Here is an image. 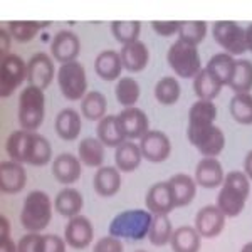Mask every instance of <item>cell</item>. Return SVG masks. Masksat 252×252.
I'll list each match as a JSON object with an SVG mask.
<instances>
[{
	"label": "cell",
	"instance_id": "obj_45",
	"mask_svg": "<svg viewBox=\"0 0 252 252\" xmlns=\"http://www.w3.org/2000/svg\"><path fill=\"white\" fill-rule=\"evenodd\" d=\"M152 29L161 37H170L172 34H178L180 20H153Z\"/></svg>",
	"mask_w": 252,
	"mask_h": 252
},
{
	"label": "cell",
	"instance_id": "obj_11",
	"mask_svg": "<svg viewBox=\"0 0 252 252\" xmlns=\"http://www.w3.org/2000/svg\"><path fill=\"white\" fill-rule=\"evenodd\" d=\"M138 145H140L143 158L146 161H152V163H161L172 153L170 138L163 131H158V129H150Z\"/></svg>",
	"mask_w": 252,
	"mask_h": 252
},
{
	"label": "cell",
	"instance_id": "obj_1",
	"mask_svg": "<svg viewBox=\"0 0 252 252\" xmlns=\"http://www.w3.org/2000/svg\"><path fill=\"white\" fill-rule=\"evenodd\" d=\"M251 193V180L244 172H229L223 178L220 192L217 195V207L225 217L232 219L242 214Z\"/></svg>",
	"mask_w": 252,
	"mask_h": 252
},
{
	"label": "cell",
	"instance_id": "obj_10",
	"mask_svg": "<svg viewBox=\"0 0 252 252\" xmlns=\"http://www.w3.org/2000/svg\"><path fill=\"white\" fill-rule=\"evenodd\" d=\"M52 148L46 136L39 135L35 131H26L24 140V153H22V165L32 166H44L51 161Z\"/></svg>",
	"mask_w": 252,
	"mask_h": 252
},
{
	"label": "cell",
	"instance_id": "obj_2",
	"mask_svg": "<svg viewBox=\"0 0 252 252\" xmlns=\"http://www.w3.org/2000/svg\"><path fill=\"white\" fill-rule=\"evenodd\" d=\"M152 220L153 214L148 210H125V212L118 214L109 223V235L116 239L141 241V239L148 237Z\"/></svg>",
	"mask_w": 252,
	"mask_h": 252
},
{
	"label": "cell",
	"instance_id": "obj_29",
	"mask_svg": "<svg viewBox=\"0 0 252 252\" xmlns=\"http://www.w3.org/2000/svg\"><path fill=\"white\" fill-rule=\"evenodd\" d=\"M81 115L72 108H64L56 116V133L66 141H74L81 133Z\"/></svg>",
	"mask_w": 252,
	"mask_h": 252
},
{
	"label": "cell",
	"instance_id": "obj_35",
	"mask_svg": "<svg viewBox=\"0 0 252 252\" xmlns=\"http://www.w3.org/2000/svg\"><path fill=\"white\" fill-rule=\"evenodd\" d=\"M180 83L172 76H165L155 84V97L160 104L163 106H172L180 99Z\"/></svg>",
	"mask_w": 252,
	"mask_h": 252
},
{
	"label": "cell",
	"instance_id": "obj_50",
	"mask_svg": "<svg viewBox=\"0 0 252 252\" xmlns=\"http://www.w3.org/2000/svg\"><path fill=\"white\" fill-rule=\"evenodd\" d=\"M244 173L249 177V180H252V150L246 155V160H244Z\"/></svg>",
	"mask_w": 252,
	"mask_h": 252
},
{
	"label": "cell",
	"instance_id": "obj_26",
	"mask_svg": "<svg viewBox=\"0 0 252 252\" xmlns=\"http://www.w3.org/2000/svg\"><path fill=\"white\" fill-rule=\"evenodd\" d=\"M141 160H143V155H141L140 145L131 140H126L125 143H121L115 152V163L120 172H135L140 166Z\"/></svg>",
	"mask_w": 252,
	"mask_h": 252
},
{
	"label": "cell",
	"instance_id": "obj_7",
	"mask_svg": "<svg viewBox=\"0 0 252 252\" xmlns=\"http://www.w3.org/2000/svg\"><path fill=\"white\" fill-rule=\"evenodd\" d=\"M58 83L63 96L69 101L83 99L88 94V78L84 66L79 61L61 64L58 71Z\"/></svg>",
	"mask_w": 252,
	"mask_h": 252
},
{
	"label": "cell",
	"instance_id": "obj_31",
	"mask_svg": "<svg viewBox=\"0 0 252 252\" xmlns=\"http://www.w3.org/2000/svg\"><path fill=\"white\" fill-rule=\"evenodd\" d=\"M78 158L86 166L101 168L104 161V145L97 138H84L78 146Z\"/></svg>",
	"mask_w": 252,
	"mask_h": 252
},
{
	"label": "cell",
	"instance_id": "obj_40",
	"mask_svg": "<svg viewBox=\"0 0 252 252\" xmlns=\"http://www.w3.org/2000/svg\"><path fill=\"white\" fill-rule=\"evenodd\" d=\"M207 22L205 20H184L180 22V29H178V39L184 40L187 44L198 46L207 35Z\"/></svg>",
	"mask_w": 252,
	"mask_h": 252
},
{
	"label": "cell",
	"instance_id": "obj_36",
	"mask_svg": "<svg viewBox=\"0 0 252 252\" xmlns=\"http://www.w3.org/2000/svg\"><path fill=\"white\" fill-rule=\"evenodd\" d=\"M140 84L133 78H120L115 88L118 103L123 108H133L140 99Z\"/></svg>",
	"mask_w": 252,
	"mask_h": 252
},
{
	"label": "cell",
	"instance_id": "obj_4",
	"mask_svg": "<svg viewBox=\"0 0 252 252\" xmlns=\"http://www.w3.org/2000/svg\"><path fill=\"white\" fill-rule=\"evenodd\" d=\"M46 115V96L44 89L26 86L19 96V123L26 131L40 128Z\"/></svg>",
	"mask_w": 252,
	"mask_h": 252
},
{
	"label": "cell",
	"instance_id": "obj_28",
	"mask_svg": "<svg viewBox=\"0 0 252 252\" xmlns=\"http://www.w3.org/2000/svg\"><path fill=\"white\" fill-rule=\"evenodd\" d=\"M170 246L173 252H198L202 247V235L192 225H182L173 230Z\"/></svg>",
	"mask_w": 252,
	"mask_h": 252
},
{
	"label": "cell",
	"instance_id": "obj_22",
	"mask_svg": "<svg viewBox=\"0 0 252 252\" xmlns=\"http://www.w3.org/2000/svg\"><path fill=\"white\" fill-rule=\"evenodd\" d=\"M93 187L99 197L109 198L121 189V172L116 166H101L93 178Z\"/></svg>",
	"mask_w": 252,
	"mask_h": 252
},
{
	"label": "cell",
	"instance_id": "obj_9",
	"mask_svg": "<svg viewBox=\"0 0 252 252\" xmlns=\"http://www.w3.org/2000/svg\"><path fill=\"white\" fill-rule=\"evenodd\" d=\"M0 94L2 97H9L15 93V89L20 88L24 79H27V63L17 54H10L2 58L0 61Z\"/></svg>",
	"mask_w": 252,
	"mask_h": 252
},
{
	"label": "cell",
	"instance_id": "obj_32",
	"mask_svg": "<svg viewBox=\"0 0 252 252\" xmlns=\"http://www.w3.org/2000/svg\"><path fill=\"white\" fill-rule=\"evenodd\" d=\"M108 101L103 93L89 91L86 96L81 99V113L89 121H101L106 116Z\"/></svg>",
	"mask_w": 252,
	"mask_h": 252
},
{
	"label": "cell",
	"instance_id": "obj_8",
	"mask_svg": "<svg viewBox=\"0 0 252 252\" xmlns=\"http://www.w3.org/2000/svg\"><path fill=\"white\" fill-rule=\"evenodd\" d=\"M215 42L219 44L223 52L230 56H241L247 51L246 29L234 20H217L212 29Z\"/></svg>",
	"mask_w": 252,
	"mask_h": 252
},
{
	"label": "cell",
	"instance_id": "obj_3",
	"mask_svg": "<svg viewBox=\"0 0 252 252\" xmlns=\"http://www.w3.org/2000/svg\"><path fill=\"white\" fill-rule=\"evenodd\" d=\"M52 220V202L51 197L42 190H34L24 200L20 223L29 232H40Z\"/></svg>",
	"mask_w": 252,
	"mask_h": 252
},
{
	"label": "cell",
	"instance_id": "obj_27",
	"mask_svg": "<svg viewBox=\"0 0 252 252\" xmlns=\"http://www.w3.org/2000/svg\"><path fill=\"white\" fill-rule=\"evenodd\" d=\"M83 205H84L83 195H81L79 190L72 189V187L63 189L54 198L56 212H59L63 217L72 219V217H76V215H81L79 212L83 210Z\"/></svg>",
	"mask_w": 252,
	"mask_h": 252
},
{
	"label": "cell",
	"instance_id": "obj_24",
	"mask_svg": "<svg viewBox=\"0 0 252 252\" xmlns=\"http://www.w3.org/2000/svg\"><path fill=\"white\" fill-rule=\"evenodd\" d=\"M96 133H97V140L104 146H109V148H118L121 143L126 141V135H125L123 128H121L120 118L115 115L104 116L103 120L97 123Z\"/></svg>",
	"mask_w": 252,
	"mask_h": 252
},
{
	"label": "cell",
	"instance_id": "obj_20",
	"mask_svg": "<svg viewBox=\"0 0 252 252\" xmlns=\"http://www.w3.org/2000/svg\"><path fill=\"white\" fill-rule=\"evenodd\" d=\"M52 175L63 185H72L81 177V160L72 153H61L52 161Z\"/></svg>",
	"mask_w": 252,
	"mask_h": 252
},
{
	"label": "cell",
	"instance_id": "obj_48",
	"mask_svg": "<svg viewBox=\"0 0 252 252\" xmlns=\"http://www.w3.org/2000/svg\"><path fill=\"white\" fill-rule=\"evenodd\" d=\"M0 252H17V244L9 239H0Z\"/></svg>",
	"mask_w": 252,
	"mask_h": 252
},
{
	"label": "cell",
	"instance_id": "obj_46",
	"mask_svg": "<svg viewBox=\"0 0 252 252\" xmlns=\"http://www.w3.org/2000/svg\"><path fill=\"white\" fill-rule=\"evenodd\" d=\"M39 239V232H29L24 237H20V241L17 242V252H37Z\"/></svg>",
	"mask_w": 252,
	"mask_h": 252
},
{
	"label": "cell",
	"instance_id": "obj_6",
	"mask_svg": "<svg viewBox=\"0 0 252 252\" xmlns=\"http://www.w3.org/2000/svg\"><path fill=\"white\" fill-rule=\"evenodd\" d=\"M187 136L204 158H217L225 146V135L217 125L187 126Z\"/></svg>",
	"mask_w": 252,
	"mask_h": 252
},
{
	"label": "cell",
	"instance_id": "obj_49",
	"mask_svg": "<svg viewBox=\"0 0 252 252\" xmlns=\"http://www.w3.org/2000/svg\"><path fill=\"white\" fill-rule=\"evenodd\" d=\"M0 223H2V232H0V239H9L10 237V222L5 215L0 217Z\"/></svg>",
	"mask_w": 252,
	"mask_h": 252
},
{
	"label": "cell",
	"instance_id": "obj_21",
	"mask_svg": "<svg viewBox=\"0 0 252 252\" xmlns=\"http://www.w3.org/2000/svg\"><path fill=\"white\" fill-rule=\"evenodd\" d=\"M120 56H121V63H123V69H126V71H129V72L143 71V69L148 66V61H150L148 47H146L145 42H141L140 39L121 47Z\"/></svg>",
	"mask_w": 252,
	"mask_h": 252
},
{
	"label": "cell",
	"instance_id": "obj_14",
	"mask_svg": "<svg viewBox=\"0 0 252 252\" xmlns=\"http://www.w3.org/2000/svg\"><path fill=\"white\" fill-rule=\"evenodd\" d=\"M94 237V229L93 223L84 215H76V217L69 219L66 230H64V241L72 249H86Z\"/></svg>",
	"mask_w": 252,
	"mask_h": 252
},
{
	"label": "cell",
	"instance_id": "obj_42",
	"mask_svg": "<svg viewBox=\"0 0 252 252\" xmlns=\"http://www.w3.org/2000/svg\"><path fill=\"white\" fill-rule=\"evenodd\" d=\"M235 94L239 93H251L252 91V63L247 59H239L232 83L229 84Z\"/></svg>",
	"mask_w": 252,
	"mask_h": 252
},
{
	"label": "cell",
	"instance_id": "obj_23",
	"mask_svg": "<svg viewBox=\"0 0 252 252\" xmlns=\"http://www.w3.org/2000/svg\"><path fill=\"white\" fill-rule=\"evenodd\" d=\"M235 67H237V59H235L234 56L227 54V52H219V54L212 56L205 66L207 71H209L222 86H229V84L232 83Z\"/></svg>",
	"mask_w": 252,
	"mask_h": 252
},
{
	"label": "cell",
	"instance_id": "obj_17",
	"mask_svg": "<svg viewBox=\"0 0 252 252\" xmlns=\"http://www.w3.org/2000/svg\"><path fill=\"white\" fill-rule=\"evenodd\" d=\"M118 118H120V123L126 135V140H141L150 131V120L143 109L136 106L125 108L118 115Z\"/></svg>",
	"mask_w": 252,
	"mask_h": 252
},
{
	"label": "cell",
	"instance_id": "obj_38",
	"mask_svg": "<svg viewBox=\"0 0 252 252\" xmlns=\"http://www.w3.org/2000/svg\"><path fill=\"white\" fill-rule=\"evenodd\" d=\"M230 115L237 123L252 125V94L251 93H239L230 99Z\"/></svg>",
	"mask_w": 252,
	"mask_h": 252
},
{
	"label": "cell",
	"instance_id": "obj_37",
	"mask_svg": "<svg viewBox=\"0 0 252 252\" xmlns=\"http://www.w3.org/2000/svg\"><path fill=\"white\" fill-rule=\"evenodd\" d=\"M215 118H217V106L214 104V101L198 99L189 111V125H214Z\"/></svg>",
	"mask_w": 252,
	"mask_h": 252
},
{
	"label": "cell",
	"instance_id": "obj_19",
	"mask_svg": "<svg viewBox=\"0 0 252 252\" xmlns=\"http://www.w3.org/2000/svg\"><path fill=\"white\" fill-rule=\"evenodd\" d=\"M223 178H225V173L217 158H202L195 166V182L198 187L217 189L223 184Z\"/></svg>",
	"mask_w": 252,
	"mask_h": 252
},
{
	"label": "cell",
	"instance_id": "obj_47",
	"mask_svg": "<svg viewBox=\"0 0 252 252\" xmlns=\"http://www.w3.org/2000/svg\"><path fill=\"white\" fill-rule=\"evenodd\" d=\"M0 35H2V47H0V56L2 58H5V56H9L10 54V32L9 31H5V29H2V32H0Z\"/></svg>",
	"mask_w": 252,
	"mask_h": 252
},
{
	"label": "cell",
	"instance_id": "obj_52",
	"mask_svg": "<svg viewBox=\"0 0 252 252\" xmlns=\"http://www.w3.org/2000/svg\"><path fill=\"white\" fill-rule=\"evenodd\" d=\"M241 252H252V242H247L246 246L242 247V251Z\"/></svg>",
	"mask_w": 252,
	"mask_h": 252
},
{
	"label": "cell",
	"instance_id": "obj_51",
	"mask_svg": "<svg viewBox=\"0 0 252 252\" xmlns=\"http://www.w3.org/2000/svg\"><path fill=\"white\" fill-rule=\"evenodd\" d=\"M246 42H247V51L252 52V24L246 29Z\"/></svg>",
	"mask_w": 252,
	"mask_h": 252
},
{
	"label": "cell",
	"instance_id": "obj_12",
	"mask_svg": "<svg viewBox=\"0 0 252 252\" xmlns=\"http://www.w3.org/2000/svg\"><path fill=\"white\" fill-rule=\"evenodd\" d=\"M54 61L46 52H37L27 61V83L29 86L46 89L54 79Z\"/></svg>",
	"mask_w": 252,
	"mask_h": 252
},
{
	"label": "cell",
	"instance_id": "obj_44",
	"mask_svg": "<svg viewBox=\"0 0 252 252\" xmlns=\"http://www.w3.org/2000/svg\"><path fill=\"white\" fill-rule=\"evenodd\" d=\"M123 242L121 239H116L113 235H108V237L99 239L94 246H93V252H123Z\"/></svg>",
	"mask_w": 252,
	"mask_h": 252
},
{
	"label": "cell",
	"instance_id": "obj_34",
	"mask_svg": "<svg viewBox=\"0 0 252 252\" xmlns=\"http://www.w3.org/2000/svg\"><path fill=\"white\" fill-rule=\"evenodd\" d=\"M172 234H173V227L168 215H153V220L148 232L150 242L157 247L166 246V244H170Z\"/></svg>",
	"mask_w": 252,
	"mask_h": 252
},
{
	"label": "cell",
	"instance_id": "obj_41",
	"mask_svg": "<svg viewBox=\"0 0 252 252\" xmlns=\"http://www.w3.org/2000/svg\"><path fill=\"white\" fill-rule=\"evenodd\" d=\"M140 31H141L140 20H115V22H111L113 37H115L118 42L123 44V46L138 40Z\"/></svg>",
	"mask_w": 252,
	"mask_h": 252
},
{
	"label": "cell",
	"instance_id": "obj_18",
	"mask_svg": "<svg viewBox=\"0 0 252 252\" xmlns=\"http://www.w3.org/2000/svg\"><path fill=\"white\" fill-rule=\"evenodd\" d=\"M27 184V173L22 163L14 160L2 161L0 165V190L3 193H19Z\"/></svg>",
	"mask_w": 252,
	"mask_h": 252
},
{
	"label": "cell",
	"instance_id": "obj_39",
	"mask_svg": "<svg viewBox=\"0 0 252 252\" xmlns=\"http://www.w3.org/2000/svg\"><path fill=\"white\" fill-rule=\"evenodd\" d=\"M49 22H35V20H12L9 22V32L17 42H31L35 34L47 27Z\"/></svg>",
	"mask_w": 252,
	"mask_h": 252
},
{
	"label": "cell",
	"instance_id": "obj_16",
	"mask_svg": "<svg viewBox=\"0 0 252 252\" xmlns=\"http://www.w3.org/2000/svg\"><path fill=\"white\" fill-rule=\"evenodd\" d=\"M146 209L153 215H168L175 209V197L173 190L168 182H158L152 185L146 193Z\"/></svg>",
	"mask_w": 252,
	"mask_h": 252
},
{
	"label": "cell",
	"instance_id": "obj_33",
	"mask_svg": "<svg viewBox=\"0 0 252 252\" xmlns=\"http://www.w3.org/2000/svg\"><path fill=\"white\" fill-rule=\"evenodd\" d=\"M222 88H223L222 84L205 67L193 78V91L198 99L214 101L215 97L220 94Z\"/></svg>",
	"mask_w": 252,
	"mask_h": 252
},
{
	"label": "cell",
	"instance_id": "obj_15",
	"mask_svg": "<svg viewBox=\"0 0 252 252\" xmlns=\"http://www.w3.org/2000/svg\"><path fill=\"white\" fill-rule=\"evenodd\" d=\"M81 52V40L72 31H59L51 42V54L58 63L66 64L78 59Z\"/></svg>",
	"mask_w": 252,
	"mask_h": 252
},
{
	"label": "cell",
	"instance_id": "obj_30",
	"mask_svg": "<svg viewBox=\"0 0 252 252\" xmlns=\"http://www.w3.org/2000/svg\"><path fill=\"white\" fill-rule=\"evenodd\" d=\"M168 184L173 190L175 205L185 207L192 204L195 195H197V182H195V178L187 173H177L170 178Z\"/></svg>",
	"mask_w": 252,
	"mask_h": 252
},
{
	"label": "cell",
	"instance_id": "obj_25",
	"mask_svg": "<svg viewBox=\"0 0 252 252\" xmlns=\"http://www.w3.org/2000/svg\"><path fill=\"white\" fill-rule=\"evenodd\" d=\"M94 71L103 81H115L121 76L123 63H121L120 52L108 49L96 56L94 59Z\"/></svg>",
	"mask_w": 252,
	"mask_h": 252
},
{
	"label": "cell",
	"instance_id": "obj_53",
	"mask_svg": "<svg viewBox=\"0 0 252 252\" xmlns=\"http://www.w3.org/2000/svg\"><path fill=\"white\" fill-rule=\"evenodd\" d=\"M136 252H146V251H136Z\"/></svg>",
	"mask_w": 252,
	"mask_h": 252
},
{
	"label": "cell",
	"instance_id": "obj_5",
	"mask_svg": "<svg viewBox=\"0 0 252 252\" xmlns=\"http://www.w3.org/2000/svg\"><path fill=\"white\" fill-rule=\"evenodd\" d=\"M166 63L178 78L185 79H193L204 69L197 46L187 44L180 39H177L170 46L168 54H166Z\"/></svg>",
	"mask_w": 252,
	"mask_h": 252
},
{
	"label": "cell",
	"instance_id": "obj_43",
	"mask_svg": "<svg viewBox=\"0 0 252 252\" xmlns=\"http://www.w3.org/2000/svg\"><path fill=\"white\" fill-rule=\"evenodd\" d=\"M66 241L56 234L40 235L37 252H66Z\"/></svg>",
	"mask_w": 252,
	"mask_h": 252
},
{
	"label": "cell",
	"instance_id": "obj_13",
	"mask_svg": "<svg viewBox=\"0 0 252 252\" xmlns=\"http://www.w3.org/2000/svg\"><path fill=\"white\" fill-rule=\"evenodd\" d=\"M225 219L217 205H205L195 215V229L204 239H215L222 234Z\"/></svg>",
	"mask_w": 252,
	"mask_h": 252
}]
</instances>
